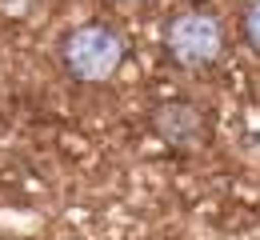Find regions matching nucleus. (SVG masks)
Wrapping results in <instances>:
<instances>
[{
  "label": "nucleus",
  "instance_id": "1",
  "mask_svg": "<svg viewBox=\"0 0 260 240\" xmlns=\"http://www.w3.org/2000/svg\"><path fill=\"white\" fill-rule=\"evenodd\" d=\"M124 56H128V44L112 24H80L60 40V68L80 84L112 80Z\"/></svg>",
  "mask_w": 260,
  "mask_h": 240
},
{
  "label": "nucleus",
  "instance_id": "2",
  "mask_svg": "<svg viewBox=\"0 0 260 240\" xmlns=\"http://www.w3.org/2000/svg\"><path fill=\"white\" fill-rule=\"evenodd\" d=\"M164 48L180 68H208L224 52V24L212 8H200V4L180 8L168 16Z\"/></svg>",
  "mask_w": 260,
  "mask_h": 240
},
{
  "label": "nucleus",
  "instance_id": "3",
  "mask_svg": "<svg viewBox=\"0 0 260 240\" xmlns=\"http://www.w3.org/2000/svg\"><path fill=\"white\" fill-rule=\"evenodd\" d=\"M152 128H156V136L168 140V144H176V148H196V144H204L208 136V120H204V108L192 100H168L156 108V116H152Z\"/></svg>",
  "mask_w": 260,
  "mask_h": 240
},
{
  "label": "nucleus",
  "instance_id": "4",
  "mask_svg": "<svg viewBox=\"0 0 260 240\" xmlns=\"http://www.w3.org/2000/svg\"><path fill=\"white\" fill-rule=\"evenodd\" d=\"M240 28H244L248 48L260 56V0H248V8H244V16H240Z\"/></svg>",
  "mask_w": 260,
  "mask_h": 240
}]
</instances>
